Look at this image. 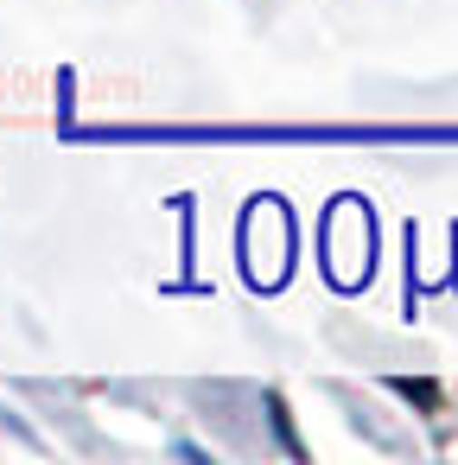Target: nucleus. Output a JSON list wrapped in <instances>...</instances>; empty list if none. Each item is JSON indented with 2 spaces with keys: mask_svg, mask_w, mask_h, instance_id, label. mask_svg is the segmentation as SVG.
<instances>
[{
  "mask_svg": "<svg viewBox=\"0 0 458 465\" xmlns=\"http://www.w3.org/2000/svg\"><path fill=\"white\" fill-rule=\"evenodd\" d=\"M71 141H166V147H198V141H318V147H458V128H64Z\"/></svg>",
  "mask_w": 458,
  "mask_h": 465,
  "instance_id": "1",
  "label": "nucleus"
},
{
  "mask_svg": "<svg viewBox=\"0 0 458 465\" xmlns=\"http://www.w3.org/2000/svg\"><path fill=\"white\" fill-rule=\"evenodd\" d=\"M388 389H395V395H401V401H414V408H420V414H439V401H445V395H439V382H433V376H388Z\"/></svg>",
  "mask_w": 458,
  "mask_h": 465,
  "instance_id": "2",
  "label": "nucleus"
},
{
  "mask_svg": "<svg viewBox=\"0 0 458 465\" xmlns=\"http://www.w3.org/2000/svg\"><path fill=\"white\" fill-rule=\"evenodd\" d=\"M268 414H274V433H280V446H287L293 459H306V446H299V433H293V420H287V401H280V395H268Z\"/></svg>",
  "mask_w": 458,
  "mask_h": 465,
  "instance_id": "3",
  "label": "nucleus"
}]
</instances>
